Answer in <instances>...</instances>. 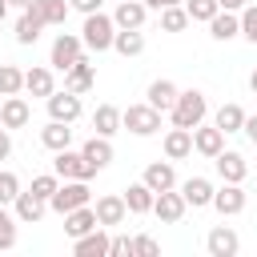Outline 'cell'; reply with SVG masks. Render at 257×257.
<instances>
[{
  "label": "cell",
  "mask_w": 257,
  "mask_h": 257,
  "mask_svg": "<svg viewBox=\"0 0 257 257\" xmlns=\"http://www.w3.org/2000/svg\"><path fill=\"white\" fill-rule=\"evenodd\" d=\"M52 173H56L60 181H92V177H96V169L84 161V153H72V149H60V153L52 157Z\"/></svg>",
  "instance_id": "5"
},
{
  "label": "cell",
  "mask_w": 257,
  "mask_h": 257,
  "mask_svg": "<svg viewBox=\"0 0 257 257\" xmlns=\"http://www.w3.org/2000/svg\"><path fill=\"white\" fill-rule=\"evenodd\" d=\"M185 209H189V201H185L177 189H165V193H157V201H153V213H157L165 225H177V221L185 217Z\"/></svg>",
  "instance_id": "12"
},
{
  "label": "cell",
  "mask_w": 257,
  "mask_h": 257,
  "mask_svg": "<svg viewBox=\"0 0 257 257\" xmlns=\"http://www.w3.org/2000/svg\"><path fill=\"white\" fill-rule=\"evenodd\" d=\"M213 209H217L221 217H237V213L245 209V189H241L237 181H225V185L213 193Z\"/></svg>",
  "instance_id": "10"
},
{
  "label": "cell",
  "mask_w": 257,
  "mask_h": 257,
  "mask_svg": "<svg viewBox=\"0 0 257 257\" xmlns=\"http://www.w3.org/2000/svg\"><path fill=\"white\" fill-rule=\"evenodd\" d=\"M108 245H112V237L104 233V225H96L92 233H84V237L72 241V253L76 257H108Z\"/></svg>",
  "instance_id": "18"
},
{
  "label": "cell",
  "mask_w": 257,
  "mask_h": 257,
  "mask_svg": "<svg viewBox=\"0 0 257 257\" xmlns=\"http://www.w3.org/2000/svg\"><path fill=\"white\" fill-rule=\"evenodd\" d=\"M145 16H149V4H141V0H120L112 12L116 28H145Z\"/></svg>",
  "instance_id": "25"
},
{
  "label": "cell",
  "mask_w": 257,
  "mask_h": 257,
  "mask_svg": "<svg viewBox=\"0 0 257 257\" xmlns=\"http://www.w3.org/2000/svg\"><path fill=\"white\" fill-rule=\"evenodd\" d=\"M12 157V137H8V128L0 124V161H8Z\"/></svg>",
  "instance_id": "44"
},
{
  "label": "cell",
  "mask_w": 257,
  "mask_h": 257,
  "mask_svg": "<svg viewBox=\"0 0 257 257\" xmlns=\"http://www.w3.org/2000/svg\"><path fill=\"white\" fill-rule=\"evenodd\" d=\"M169 4H185V0H153V8L161 12V8H169Z\"/></svg>",
  "instance_id": "47"
},
{
  "label": "cell",
  "mask_w": 257,
  "mask_h": 257,
  "mask_svg": "<svg viewBox=\"0 0 257 257\" xmlns=\"http://www.w3.org/2000/svg\"><path fill=\"white\" fill-rule=\"evenodd\" d=\"M193 149H197L201 157H209V161H213V157L225 149V133H221L217 124H205V120H201V124L193 128Z\"/></svg>",
  "instance_id": "16"
},
{
  "label": "cell",
  "mask_w": 257,
  "mask_h": 257,
  "mask_svg": "<svg viewBox=\"0 0 257 257\" xmlns=\"http://www.w3.org/2000/svg\"><path fill=\"white\" fill-rule=\"evenodd\" d=\"M249 88H253V92H257V68H253V72H249Z\"/></svg>",
  "instance_id": "50"
},
{
  "label": "cell",
  "mask_w": 257,
  "mask_h": 257,
  "mask_svg": "<svg viewBox=\"0 0 257 257\" xmlns=\"http://www.w3.org/2000/svg\"><path fill=\"white\" fill-rule=\"evenodd\" d=\"M32 120V108H28V100L16 92V96H4V104H0V124L12 133V128H24Z\"/></svg>",
  "instance_id": "15"
},
{
  "label": "cell",
  "mask_w": 257,
  "mask_h": 257,
  "mask_svg": "<svg viewBox=\"0 0 257 257\" xmlns=\"http://www.w3.org/2000/svg\"><path fill=\"white\" fill-rule=\"evenodd\" d=\"M141 181H145L153 193H165V189H177V169H173V161H153Z\"/></svg>",
  "instance_id": "19"
},
{
  "label": "cell",
  "mask_w": 257,
  "mask_h": 257,
  "mask_svg": "<svg viewBox=\"0 0 257 257\" xmlns=\"http://www.w3.org/2000/svg\"><path fill=\"white\" fill-rule=\"evenodd\" d=\"M120 253H133V237H112V245H108V257H120Z\"/></svg>",
  "instance_id": "42"
},
{
  "label": "cell",
  "mask_w": 257,
  "mask_h": 257,
  "mask_svg": "<svg viewBox=\"0 0 257 257\" xmlns=\"http://www.w3.org/2000/svg\"><path fill=\"white\" fill-rule=\"evenodd\" d=\"M213 181L209 177H189L185 185H181V197L189 201V209H205V205H213Z\"/></svg>",
  "instance_id": "20"
},
{
  "label": "cell",
  "mask_w": 257,
  "mask_h": 257,
  "mask_svg": "<svg viewBox=\"0 0 257 257\" xmlns=\"http://www.w3.org/2000/svg\"><path fill=\"white\" fill-rule=\"evenodd\" d=\"M120 128H128L133 137H153V133H161V108H153L149 100L145 104H128L120 112Z\"/></svg>",
  "instance_id": "3"
},
{
  "label": "cell",
  "mask_w": 257,
  "mask_h": 257,
  "mask_svg": "<svg viewBox=\"0 0 257 257\" xmlns=\"http://www.w3.org/2000/svg\"><path fill=\"white\" fill-rule=\"evenodd\" d=\"M28 189H32L36 197H44V201H48V197L60 189V177H56V173H40V177H32V185H28Z\"/></svg>",
  "instance_id": "39"
},
{
  "label": "cell",
  "mask_w": 257,
  "mask_h": 257,
  "mask_svg": "<svg viewBox=\"0 0 257 257\" xmlns=\"http://www.w3.org/2000/svg\"><path fill=\"white\" fill-rule=\"evenodd\" d=\"M92 128H96L100 137L120 133V108H116V104H96V112H92Z\"/></svg>",
  "instance_id": "33"
},
{
  "label": "cell",
  "mask_w": 257,
  "mask_h": 257,
  "mask_svg": "<svg viewBox=\"0 0 257 257\" xmlns=\"http://www.w3.org/2000/svg\"><path fill=\"white\" fill-rule=\"evenodd\" d=\"M92 201V189H88V181H64L52 197H48V209L52 213H72V209H80V205H88Z\"/></svg>",
  "instance_id": "4"
},
{
  "label": "cell",
  "mask_w": 257,
  "mask_h": 257,
  "mask_svg": "<svg viewBox=\"0 0 257 257\" xmlns=\"http://www.w3.org/2000/svg\"><path fill=\"white\" fill-rule=\"evenodd\" d=\"M205 249H209V257H237V249H241V237H237L229 225H217V229H209V237H205Z\"/></svg>",
  "instance_id": "13"
},
{
  "label": "cell",
  "mask_w": 257,
  "mask_h": 257,
  "mask_svg": "<svg viewBox=\"0 0 257 257\" xmlns=\"http://www.w3.org/2000/svg\"><path fill=\"white\" fill-rule=\"evenodd\" d=\"M8 4H12V8H20V12H24V8H28V4H32V0H8Z\"/></svg>",
  "instance_id": "49"
},
{
  "label": "cell",
  "mask_w": 257,
  "mask_h": 257,
  "mask_svg": "<svg viewBox=\"0 0 257 257\" xmlns=\"http://www.w3.org/2000/svg\"><path fill=\"white\" fill-rule=\"evenodd\" d=\"M169 116H173L177 128H197V124L209 116L205 92H201V88H181V96H177V104L169 108Z\"/></svg>",
  "instance_id": "1"
},
{
  "label": "cell",
  "mask_w": 257,
  "mask_h": 257,
  "mask_svg": "<svg viewBox=\"0 0 257 257\" xmlns=\"http://www.w3.org/2000/svg\"><path fill=\"white\" fill-rule=\"evenodd\" d=\"M245 137H249V145L257 149V116H245V128H241Z\"/></svg>",
  "instance_id": "45"
},
{
  "label": "cell",
  "mask_w": 257,
  "mask_h": 257,
  "mask_svg": "<svg viewBox=\"0 0 257 257\" xmlns=\"http://www.w3.org/2000/svg\"><path fill=\"white\" fill-rule=\"evenodd\" d=\"M68 4H72L76 12H84V16H88V12H100V4H104V0H68Z\"/></svg>",
  "instance_id": "43"
},
{
  "label": "cell",
  "mask_w": 257,
  "mask_h": 257,
  "mask_svg": "<svg viewBox=\"0 0 257 257\" xmlns=\"http://www.w3.org/2000/svg\"><path fill=\"white\" fill-rule=\"evenodd\" d=\"M112 36H116V20L104 16V12H88L84 16V28H80V40L88 52H108L112 48Z\"/></svg>",
  "instance_id": "2"
},
{
  "label": "cell",
  "mask_w": 257,
  "mask_h": 257,
  "mask_svg": "<svg viewBox=\"0 0 257 257\" xmlns=\"http://www.w3.org/2000/svg\"><path fill=\"white\" fill-rule=\"evenodd\" d=\"M112 48H116L120 56H141V52H145V32H141V28H116Z\"/></svg>",
  "instance_id": "30"
},
{
  "label": "cell",
  "mask_w": 257,
  "mask_h": 257,
  "mask_svg": "<svg viewBox=\"0 0 257 257\" xmlns=\"http://www.w3.org/2000/svg\"><path fill=\"white\" fill-rule=\"evenodd\" d=\"M80 153H84V161L100 173V169H108L112 165V137H100V133H92L84 145H80Z\"/></svg>",
  "instance_id": "17"
},
{
  "label": "cell",
  "mask_w": 257,
  "mask_h": 257,
  "mask_svg": "<svg viewBox=\"0 0 257 257\" xmlns=\"http://www.w3.org/2000/svg\"><path fill=\"white\" fill-rule=\"evenodd\" d=\"M145 96H149V104H153V108H161V112H169V108L177 104V96H181V88H177L173 80H165V76H161V80H153V84H149V92H145Z\"/></svg>",
  "instance_id": "27"
},
{
  "label": "cell",
  "mask_w": 257,
  "mask_h": 257,
  "mask_svg": "<svg viewBox=\"0 0 257 257\" xmlns=\"http://www.w3.org/2000/svg\"><path fill=\"white\" fill-rule=\"evenodd\" d=\"M133 253H141V257H157V253H161V245H157V237L141 233V237H133Z\"/></svg>",
  "instance_id": "41"
},
{
  "label": "cell",
  "mask_w": 257,
  "mask_h": 257,
  "mask_svg": "<svg viewBox=\"0 0 257 257\" xmlns=\"http://www.w3.org/2000/svg\"><path fill=\"white\" fill-rule=\"evenodd\" d=\"M193 20H189V8L185 4H169L161 8V32H185Z\"/></svg>",
  "instance_id": "34"
},
{
  "label": "cell",
  "mask_w": 257,
  "mask_h": 257,
  "mask_svg": "<svg viewBox=\"0 0 257 257\" xmlns=\"http://www.w3.org/2000/svg\"><path fill=\"white\" fill-rule=\"evenodd\" d=\"M213 124H217V128H221L225 137H229V133H241V128H245V108L229 100V104H221V108H217Z\"/></svg>",
  "instance_id": "31"
},
{
  "label": "cell",
  "mask_w": 257,
  "mask_h": 257,
  "mask_svg": "<svg viewBox=\"0 0 257 257\" xmlns=\"http://www.w3.org/2000/svg\"><path fill=\"white\" fill-rule=\"evenodd\" d=\"M80 52H84V40H80V36H72V32H60V36L52 40L48 64H52V68H60V72H68V68L80 60Z\"/></svg>",
  "instance_id": "6"
},
{
  "label": "cell",
  "mask_w": 257,
  "mask_h": 257,
  "mask_svg": "<svg viewBox=\"0 0 257 257\" xmlns=\"http://www.w3.org/2000/svg\"><path fill=\"white\" fill-rule=\"evenodd\" d=\"M92 84H96V68H92V60H88V56L80 52V60H76V64H72V68L64 72V88H68V92H80V96H84V92H88Z\"/></svg>",
  "instance_id": "14"
},
{
  "label": "cell",
  "mask_w": 257,
  "mask_h": 257,
  "mask_svg": "<svg viewBox=\"0 0 257 257\" xmlns=\"http://www.w3.org/2000/svg\"><path fill=\"white\" fill-rule=\"evenodd\" d=\"M153 201H157V193L145 185V181H133L128 189H124V205H128V213H153Z\"/></svg>",
  "instance_id": "28"
},
{
  "label": "cell",
  "mask_w": 257,
  "mask_h": 257,
  "mask_svg": "<svg viewBox=\"0 0 257 257\" xmlns=\"http://www.w3.org/2000/svg\"><path fill=\"white\" fill-rule=\"evenodd\" d=\"M8 8H12V4H8V0H0V24H4V16H8Z\"/></svg>",
  "instance_id": "48"
},
{
  "label": "cell",
  "mask_w": 257,
  "mask_h": 257,
  "mask_svg": "<svg viewBox=\"0 0 257 257\" xmlns=\"http://www.w3.org/2000/svg\"><path fill=\"white\" fill-rule=\"evenodd\" d=\"M213 165H217V173H221V181H245L249 177V161L237 153V149H221L217 157H213Z\"/></svg>",
  "instance_id": "9"
},
{
  "label": "cell",
  "mask_w": 257,
  "mask_h": 257,
  "mask_svg": "<svg viewBox=\"0 0 257 257\" xmlns=\"http://www.w3.org/2000/svg\"><path fill=\"white\" fill-rule=\"evenodd\" d=\"M241 36L249 44H257V4H245L241 8Z\"/></svg>",
  "instance_id": "40"
},
{
  "label": "cell",
  "mask_w": 257,
  "mask_h": 257,
  "mask_svg": "<svg viewBox=\"0 0 257 257\" xmlns=\"http://www.w3.org/2000/svg\"><path fill=\"white\" fill-rule=\"evenodd\" d=\"M28 8H32V12H36V16L44 20V24H64V20H68V8H72V4H68V0H32Z\"/></svg>",
  "instance_id": "32"
},
{
  "label": "cell",
  "mask_w": 257,
  "mask_h": 257,
  "mask_svg": "<svg viewBox=\"0 0 257 257\" xmlns=\"http://www.w3.org/2000/svg\"><path fill=\"white\" fill-rule=\"evenodd\" d=\"M40 145H44V149H52V153L72 149V128H68L64 120H52V116H48V124L40 128Z\"/></svg>",
  "instance_id": "23"
},
{
  "label": "cell",
  "mask_w": 257,
  "mask_h": 257,
  "mask_svg": "<svg viewBox=\"0 0 257 257\" xmlns=\"http://www.w3.org/2000/svg\"><path fill=\"white\" fill-rule=\"evenodd\" d=\"M217 4H221V8H225V12H241V8H245V4H249V0H217Z\"/></svg>",
  "instance_id": "46"
},
{
  "label": "cell",
  "mask_w": 257,
  "mask_h": 257,
  "mask_svg": "<svg viewBox=\"0 0 257 257\" xmlns=\"http://www.w3.org/2000/svg\"><path fill=\"white\" fill-rule=\"evenodd\" d=\"M12 209H16V221H24V225H36V221H44V213H48V201H44V197H36L32 189H20V197L12 201Z\"/></svg>",
  "instance_id": "11"
},
{
  "label": "cell",
  "mask_w": 257,
  "mask_h": 257,
  "mask_svg": "<svg viewBox=\"0 0 257 257\" xmlns=\"http://www.w3.org/2000/svg\"><path fill=\"white\" fill-rule=\"evenodd\" d=\"M209 36L213 40H233V36H241V12H217L213 20H209Z\"/></svg>",
  "instance_id": "26"
},
{
  "label": "cell",
  "mask_w": 257,
  "mask_h": 257,
  "mask_svg": "<svg viewBox=\"0 0 257 257\" xmlns=\"http://www.w3.org/2000/svg\"><path fill=\"white\" fill-rule=\"evenodd\" d=\"M185 8H189V20H205V24L221 12V4H217V0H185Z\"/></svg>",
  "instance_id": "36"
},
{
  "label": "cell",
  "mask_w": 257,
  "mask_h": 257,
  "mask_svg": "<svg viewBox=\"0 0 257 257\" xmlns=\"http://www.w3.org/2000/svg\"><path fill=\"white\" fill-rule=\"evenodd\" d=\"M24 92H28V96H44V100H48V96L56 92L52 68H40V64H36V68H28V72H24Z\"/></svg>",
  "instance_id": "22"
},
{
  "label": "cell",
  "mask_w": 257,
  "mask_h": 257,
  "mask_svg": "<svg viewBox=\"0 0 257 257\" xmlns=\"http://www.w3.org/2000/svg\"><path fill=\"white\" fill-rule=\"evenodd\" d=\"M44 28H48V24H44L32 8H24V12H20V20H16V40H20V44H36Z\"/></svg>",
  "instance_id": "29"
},
{
  "label": "cell",
  "mask_w": 257,
  "mask_h": 257,
  "mask_svg": "<svg viewBox=\"0 0 257 257\" xmlns=\"http://www.w3.org/2000/svg\"><path fill=\"white\" fill-rule=\"evenodd\" d=\"M44 104H48V116L52 120H64V124L80 120V92H68L64 88V92H52Z\"/></svg>",
  "instance_id": "8"
},
{
  "label": "cell",
  "mask_w": 257,
  "mask_h": 257,
  "mask_svg": "<svg viewBox=\"0 0 257 257\" xmlns=\"http://www.w3.org/2000/svg\"><path fill=\"white\" fill-rule=\"evenodd\" d=\"M189 153H193V128H177V124H173V128L165 133V157H169V161H185Z\"/></svg>",
  "instance_id": "24"
},
{
  "label": "cell",
  "mask_w": 257,
  "mask_h": 257,
  "mask_svg": "<svg viewBox=\"0 0 257 257\" xmlns=\"http://www.w3.org/2000/svg\"><path fill=\"white\" fill-rule=\"evenodd\" d=\"M0 249H16V217L0 205Z\"/></svg>",
  "instance_id": "38"
},
{
  "label": "cell",
  "mask_w": 257,
  "mask_h": 257,
  "mask_svg": "<svg viewBox=\"0 0 257 257\" xmlns=\"http://www.w3.org/2000/svg\"><path fill=\"white\" fill-rule=\"evenodd\" d=\"M100 221H96V209L92 205H80V209H72V213H64V233L76 241V237H84V233H92Z\"/></svg>",
  "instance_id": "21"
},
{
  "label": "cell",
  "mask_w": 257,
  "mask_h": 257,
  "mask_svg": "<svg viewBox=\"0 0 257 257\" xmlns=\"http://www.w3.org/2000/svg\"><path fill=\"white\" fill-rule=\"evenodd\" d=\"M16 197H20V177L8 173V169H0V205H12Z\"/></svg>",
  "instance_id": "37"
},
{
  "label": "cell",
  "mask_w": 257,
  "mask_h": 257,
  "mask_svg": "<svg viewBox=\"0 0 257 257\" xmlns=\"http://www.w3.org/2000/svg\"><path fill=\"white\" fill-rule=\"evenodd\" d=\"M24 92V72L16 64H0V96H16Z\"/></svg>",
  "instance_id": "35"
},
{
  "label": "cell",
  "mask_w": 257,
  "mask_h": 257,
  "mask_svg": "<svg viewBox=\"0 0 257 257\" xmlns=\"http://www.w3.org/2000/svg\"><path fill=\"white\" fill-rule=\"evenodd\" d=\"M96 221L104 225V229H112V225H124V217H128V205H124V193H104V197H96Z\"/></svg>",
  "instance_id": "7"
}]
</instances>
